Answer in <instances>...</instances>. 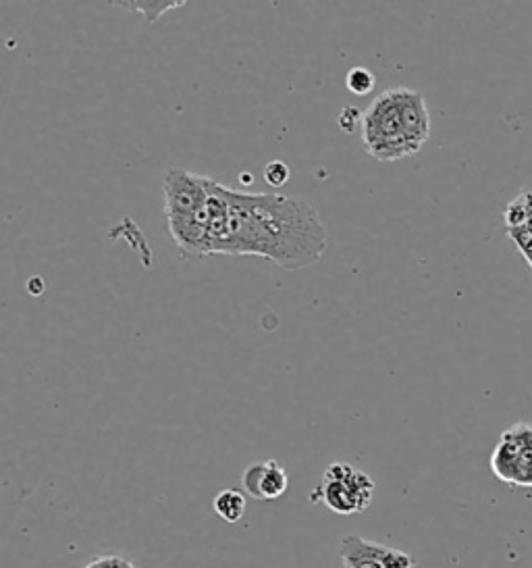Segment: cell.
<instances>
[{
  "mask_svg": "<svg viewBox=\"0 0 532 568\" xmlns=\"http://www.w3.org/2000/svg\"><path fill=\"white\" fill-rule=\"evenodd\" d=\"M206 256H262L298 271L321 261L327 229L318 211L283 194H252L208 177Z\"/></svg>",
  "mask_w": 532,
  "mask_h": 568,
  "instance_id": "6da1fadb",
  "label": "cell"
},
{
  "mask_svg": "<svg viewBox=\"0 0 532 568\" xmlns=\"http://www.w3.org/2000/svg\"><path fill=\"white\" fill-rule=\"evenodd\" d=\"M491 471L508 485L532 487V425L516 423L505 429L491 454Z\"/></svg>",
  "mask_w": 532,
  "mask_h": 568,
  "instance_id": "5b68a950",
  "label": "cell"
},
{
  "mask_svg": "<svg viewBox=\"0 0 532 568\" xmlns=\"http://www.w3.org/2000/svg\"><path fill=\"white\" fill-rule=\"evenodd\" d=\"M343 568H414V558L377 541L348 535L339 544Z\"/></svg>",
  "mask_w": 532,
  "mask_h": 568,
  "instance_id": "8992f818",
  "label": "cell"
},
{
  "mask_svg": "<svg viewBox=\"0 0 532 568\" xmlns=\"http://www.w3.org/2000/svg\"><path fill=\"white\" fill-rule=\"evenodd\" d=\"M246 504H248L246 494L239 492V489H223V492H219L215 500H212V508H215V512L225 523H231V525L244 519Z\"/></svg>",
  "mask_w": 532,
  "mask_h": 568,
  "instance_id": "ba28073f",
  "label": "cell"
},
{
  "mask_svg": "<svg viewBox=\"0 0 532 568\" xmlns=\"http://www.w3.org/2000/svg\"><path fill=\"white\" fill-rule=\"evenodd\" d=\"M377 80H375V75H372L370 69L366 67H354L348 77H345V86H348V90L356 96H366L372 92V88H375Z\"/></svg>",
  "mask_w": 532,
  "mask_h": 568,
  "instance_id": "9c48e42d",
  "label": "cell"
},
{
  "mask_svg": "<svg viewBox=\"0 0 532 568\" xmlns=\"http://www.w3.org/2000/svg\"><path fill=\"white\" fill-rule=\"evenodd\" d=\"M431 138L427 100L412 88H389L362 115V140L372 159L393 163L420 152Z\"/></svg>",
  "mask_w": 532,
  "mask_h": 568,
  "instance_id": "7a4b0ae2",
  "label": "cell"
},
{
  "mask_svg": "<svg viewBox=\"0 0 532 568\" xmlns=\"http://www.w3.org/2000/svg\"><path fill=\"white\" fill-rule=\"evenodd\" d=\"M375 496V481L348 462H333L325 469L323 481L310 494L312 504H325L329 510L350 516L368 510Z\"/></svg>",
  "mask_w": 532,
  "mask_h": 568,
  "instance_id": "277c9868",
  "label": "cell"
},
{
  "mask_svg": "<svg viewBox=\"0 0 532 568\" xmlns=\"http://www.w3.org/2000/svg\"><path fill=\"white\" fill-rule=\"evenodd\" d=\"M289 177H291V171L289 167L283 163V161H273L264 167V179H266V184L273 186V188H281L289 182Z\"/></svg>",
  "mask_w": 532,
  "mask_h": 568,
  "instance_id": "8fae6325",
  "label": "cell"
},
{
  "mask_svg": "<svg viewBox=\"0 0 532 568\" xmlns=\"http://www.w3.org/2000/svg\"><path fill=\"white\" fill-rule=\"evenodd\" d=\"M117 5L125 7V9H131V11H138V13H142L146 17V21L154 23L163 13H167L171 9H177V7L185 5V3H181V0H179V3H117Z\"/></svg>",
  "mask_w": 532,
  "mask_h": 568,
  "instance_id": "30bf717a",
  "label": "cell"
},
{
  "mask_svg": "<svg viewBox=\"0 0 532 568\" xmlns=\"http://www.w3.org/2000/svg\"><path fill=\"white\" fill-rule=\"evenodd\" d=\"M244 492L254 500H279L285 496L289 479L277 460L254 462L242 475Z\"/></svg>",
  "mask_w": 532,
  "mask_h": 568,
  "instance_id": "52a82bcc",
  "label": "cell"
},
{
  "mask_svg": "<svg viewBox=\"0 0 532 568\" xmlns=\"http://www.w3.org/2000/svg\"><path fill=\"white\" fill-rule=\"evenodd\" d=\"M358 121L362 123V117H360V113L356 111V109H343L341 111V115H339V123H341V127H343V132H354L356 129V125H358Z\"/></svg>",
  "mask_w": 532,
  "mask_h": 568,
  "instance_id": "7c38bea8",
  "label": "cell"
},
{
  "mask_svg": "<svg viewBox=\"0 0 532 568\" xmlns=\"http://www.w3.org/2000/svg\"><path fill=\"white\" fill-rule=\"evenodd\" d=\"M96 562H98V568H133L121 556H102V558H96Z\"/></svg>",
  "mask_w": 532,
  "mask_h": 568,
  "instance_id": "4fadbf2b",
  "label": "cell"
},
{
  "mask_svg": "<svg viewBox=\"0 0 532 568\" xmlns=\"http://www.w3.org/2000/svg\"><path fill=\"white\" fill-rule=\"evenodd\" d=\"M208 177L171 167L165 173L169 236L183 256L204 258L208 234Z\"/></svg>",
  "mask_w": 532,
  "mask_h": 568,
  "instance_id": "3957f363",
  "label": "cell"
}]
</instances>
